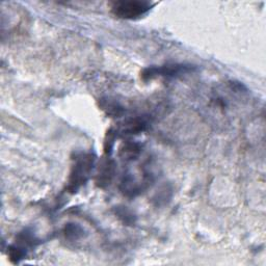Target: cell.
Wrapping results in <instances>:
<instances>
[{
  "instance_id": "cell-1",
  "label": "cell",
  "mask_w": 266,
  "mask_h": 266,
  "mask_svg": "<svg viewBox=\"0 0 266 266\" xmlns=\"http://www.w3.org/2000/svg\"><path fill=\"white\" fill-rule=\"evenodd\" d=\"M94 167V157L90 154H82L75 159L74 167L69 180V189L74 192L82 184H85L89 177V174Z\"/></svg>"
},
{
  "instance_id": "cell-2",
  "label": "cell",
  "mask_w": 266,
  "mask_h": 266,
  "mask_svg": "<svg viewBox=\"0 0 266 266\" xmlns=\"http://www.w3.org/2000/svg\"><path fill=\"white\" fill-rule=\"evenodd\" d=\"M151 8V4L146 1H117L113 3L112 12L115 16L122 19H136L148 13Z\"/></svg>"
},
{
  "instance_id": "cell-3",
  "label": "cell",
  "mask_w": 266,
  "mask_h": 266,
  "mask_svg": "<svg viewBox=\"0 0 266 266\" xmlns=\"http://www.w3.org/2000/svg\"><path fill=\"white\" fill-rule=\"evenodd\" d=\"M114 171H115V166L112 161L104 162L103 166L100 167L99 169L98 180H97L98 185L103 187V184L105 185L109 184V182L112 181L114 177Z\"/></svg>"
},
{
  "instance_id": "cell-4",
  "label": "cell",
  "mask_w": 266,
  "mask_h": 266,
  "mask_svg": "<svg viewBox=\"0 0 266 266\" xmlns=\"http://www.w3.org/2000/svg\"><path fill=\"white\" fill-rule=\"evenodd\" d=\"M147 123L146 121L142 120V118H131V120L127 121L124 124L123 128V132L126 134H134V133H139L142 132L146 129Z\"/></svg>"
},
{
  "instance_id": "cell-5",
  "label": "cell",
  "mask_w": 266,
  "mask_h": 266,
  "mask_svg": "<svg viewBox=\"0 0 266 266\" xmlns=\"http://www.w3.org/2000/svg\"><path fill=\"white\" fill-rule=\"evenodd\" d=\"M141 152V146L139 144H126L120 150V156L123 159H134Z\"/></svg>"
},
{
  "instance_id": "cell-6",
  "label": "cell",
  "mask_w": 266,
  "mask_h": 266,
  "mask_svg": "<svg viewBox=\"0 0 266 266\" xmlns=\"http://www.w3.org/2000/svg\"><path fill=\"white\" fill-rule=\"evenodd\" d=\"M82 235V230L78 227V226H75V225H70L68 227H66V236L68 237H71L72 238H78Z\"/></svg>"
}]
</instances>
